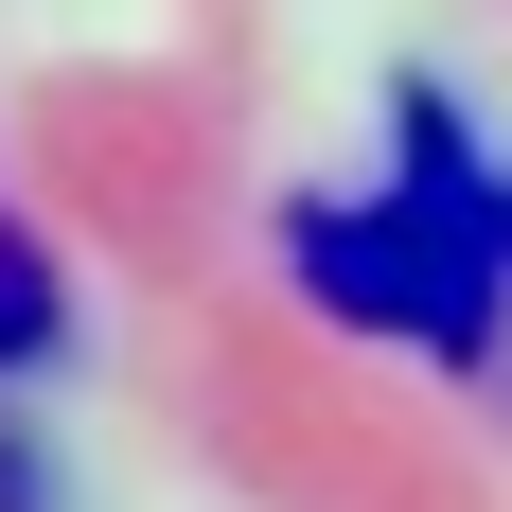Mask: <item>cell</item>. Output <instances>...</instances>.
Returning a JSON list of instances; mask_svg holds the SVG:
<instances>
[{
	"instance_id": "obj_3",
	"label": "cell",
	"mask_w": 512,
	"mask_h": 512,
	"mask_svg": "<svg viewBox=\"0 0 512 512\" xmlns=\"http://www.w3.org/2000/svg\"><path fill=\"white\" fill-rule=\"evenodd\" d=\"M0 512H36V460H18V442H0Z\"/></svg>"
},
{
	"instance_id": "obj_2",
	"label": "cell",
	"mask_w": 512,
	"mask_h": 512,
	"mask_svg": "<svg viewBox=\"0 0 512 512\" xmlns=\"http://www.w3.org/2000/svg\"><path fill=\"white\" fill-rule=\"evenodd\" d=\"M36 354H53V248L0 212V371H36Z\"/></svg>"
},
{
	"instance_id": "obj_1",
	"label": "cell",
	"mask_w": 512,
	"mask_h": 512,
	"mask_svg": "<svg viewBox=\"0 0 512 512\" xmlns=\"http://www.w3.org/2000/svg\"><path fill=\"white\" fill-rule=\"evenodd\" d=\"M283 265H301L354 336H407V354L460 371L477 336H495V283H512V195H477L460 124H442V106H407V142H389V177H371V195L283 212Z\"/></svg>"
}]
</instances>
